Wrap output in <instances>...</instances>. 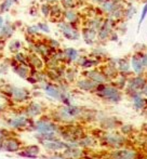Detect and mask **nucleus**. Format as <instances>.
Segmentation results:
<instances>
[{
    "label": "nucleus",
    "instance_id": "obj_1",
    "mask_svg": "<svg viewBox=\"0 0 147 159\" xmlns=\"http://www.w3.org/2000/svg\"><path fill=\"white\" fill-rule=\"evenodd\" d=\"M14 30H15L14 25H12V23L10 21L3 22V25H2L1 30H0V40L6 41L7 39L12 37Z\"/></svg>",
    "mask_w": 147,
    "mask_h": 159
},
{
    "label": "nucleus",
    "instance_id": "obj_2",
    "mask_svg": "<svg viewBox=\"0 0 147 159\" xmlns=\"http://www.w3.org/2000/svg\"><path fill=\"white\" fill-rule=\"evenodd\" d=\"M10 94L17 102H23V101L27 100L28 96H29V93H28L27 90L23 88H16V87H11Z\"/></svg>",
    "mask_w": 147,
    "mask_h": 159
},
{
    "label": "nucleus",
    "instance_id": "obj_3",
    "mask_svg": "<svg viewBox=\"0 0 147 159\" xmlns=\"http://www.w3.org/2000/svg\"><path fill=\"white\" fill-rule=\"evenodd\" d=\"M100 92L103 98H107V100L114 101V102H117L119 100V92L111 87H103Z\"/></svg>",
    "mask_w": 147,
    "mask_h": 159
},
{
    "label": "nucleus",
    "instance_id": "obj_4",
    "mask_svg": "<svg viewBox=\"0 0 147 159\" xmlns=\"http://www.w3.org/2000/svg\"><path fill=\"white\" fill-rule=\"evenodd\" d=\"M27 61H28V65L34 67V68H41L43 66L42 60L40 59L37 53L33 52V51H29L27 53Z\"/></svg>",
    "mask_w": 147,
    "mask_h": 159
},
{
    "label": "nucleus",
    "instance_id": "obj_5",
    "mask_svg": "<svg viewBox=\"0 0 147 159\" xmlns=\"http://www.w3.org/2000/svg\"><path fill=\"white\" fill-rule=\"evenodd\" d=\"M59 27H60V30L63 32L64 35H65V37L68 38V39H77L78 38L77 33L74 30V28L69 24H66V23H64V22H62V23L59 24Z\"/></svg>",
    "mask_w": 147,
    "mask_h": 159
},
{
    "label": "nucleus",
    "instance_id": "obj_6",
    "mask_svg": "<svg viewBox=\"0 0 147 159\" xmlns=\"http://www.w3.org/2000/svg\"><path fill=\"white\" fill-rule=\"evenodd\" d=\"M13 69L20 77L24 78V79H27L29 77V66L28 65L19 64L15 62V66H13Z\"/></svg>",
    "mask_w": 147,
    "mask_h": 159
},
{
    "label": "nucleus",
    "instance_id": "obj_7",
    "mask_svg": "<svg viewBox=\"0 0 147 159\" xmlns=\"http://www.w3.org/2000/svg\"><path fill=\"white\" fill-rule=\"evenodd\" d=\"M28 122V119L24 116H21V117H14V118H11L10 121H9V126L11 128H23L25 126L26 124Z\"/></svg>",
    "mask_w": 147,
    "mask_h": 159
},
{
    "label": "nucleus",
    "instance_id": "obj_8",
    "mask_svg": "<svg viewBox=\"0 0 147 159\" xmlns=\"http://www.w3.org/2000/svg\"><path fill=\"white\" fill-rule=\"evenodd\" d=\"M36 129L41 133H52L54 131V126L46 121H39L36 126Z\"/></svg>",
    "mask_w": 147,
    "mask_h": 159
},
{
    "label": "nucleus",
    "instance_id": "obj_9",
    "mask_svg": "<svg viewBox=\"0 0 147 159\" xmlns=\"http://www.w3.org/2000/svg\"><path fill=\"white\" fill-rule=\"evenodd\" d=\"M3 147H4V149L8 151V152H15V151L19 149L20 143L15 140H8V141L4 142Z\"/></svg>",
    "mask_w": 147,
    "mask_h": 159
},
{
    "label": "nucleus",
    "instance_id": "obj_10",
    "mask_svg": "<svg viewBox=\"0 0 147 159\" xmlns=\"http://www.w3.org/2000/svg\"><path fill=\"white\" fill-rule=\"evenodd\" d=\"M14 61L19 64H24V65H28V61H27V53H24V52H19L14 53ZM29 66V65H28Z\"/></svg>",
    "mask_w": 147,
    "mask_h": 159
},
{
    "label": "nucleus",
    "instance_id": "obj_11",
    "mask_svg": "<svg viewBox=\"0 0 147 159\" xmlns=\"http://www.w3.org/2000/svg\"><path fill=\"white\" fill-rule=\"evenodd\" d=\"M44 90H46V92L48 93L50 96H52V98H61V93H60V91L57 90L55 87L53 86H50V84H48V86L44 87Z\"/></svg>",
    "mask_w": 147,
    "mask_h": 159
},
{
    "label": "nucleus",
    "instance_id": "obj_12",
    "mask_svg": "<svg viewBox=\"0 0 147 159\" xmlns=\"http://www.w3.org/2000/svg\"><path fill=\"white\" fill-rule=\"evenodd\" d=\"M8 48H9V50H10V52L14 54V53L19 52L20 49L22 48V43H21V41H20V40L14 39L8 44Z\"/></svg>",
    "mask_w": 147,
    "mask_h": 159
},
{
    "label": "nucleus",
    "instance_id": "obj_13",
    "mask_svg": "<svg viewBox=\"0 0 147 159\" xmlns=\"http://www.w3.org/2000/svg\"><path fill=\"white\" fill-rule=\"evenodd\" d=\"M15 1H16V0H3V1L1 2V4H0V13L8 12Z\"/></svg>",
    "mask_w": 147,
    "mask_h": 159
},
{
    "label": "nucleus",
    "instance_id": "obj_14",
    "mask_svg": "<svg viewBox=\"0 0 147 159\" xmlns=\"http://www.w3.org/2000/svg\"><path fill=\"white\" fill-rule=\"evenodd\" d=\"M64 55H65L69 61H74V60L77 59L78 52L75 50V49H66L65 52H64Z\"/></svg>",
    "mask_w": 147,
    "mask_h": 159
},
{
    "label": "nucleus",
    "instance_id": "obj_15",
    "mask_svg": "<svg viewBox=\"0 0 147 159\" xmlns=\"http://www.w3.org/2000/svg\"><path fill=\"white\" fill-rule=\"evenodd\" d=\"M89 76H90V78L93 80L94 82H103L104 81V76L102 75V74H100L99 71H91L90 74H89Z\"/></svg>",
    "mask_w": 147,
    "mask_h": 159
},
{
    "label": "nucleus",
    "instance_id": "obj_16",
    "mask_svg": "<svg viewBox=\"0 0 147 159\" xmlns=\"http://www.w3.org/2000/svg\"><path fill=\"white\" fill-rule=\"evenodd\" d=\"M83 37L86 39V41L90 42V39H94L95 38V30L92 28H87L86 30H83Z\"/></svg>",
    "mask_w": 147,
    "mask_h": 159
},
{
    "label": "nucleus",
    "instance_id": "obj_17",
    "mask_svg": "<svg viewBox=\"0 0 147 159\" xmlns=\"http://www.w3.org/2000/svg\"><path fill=\"white\" fill-rule=\"evenodd\" d=\"M79 87H81L82 89H86V90H89V89L94 88L95 82L93 80H82V81L79 82Z\"/></svg>",
    "mask_w": 147,
    "mask_h": 159
},
{
    "label": "nucleus",
    "instance_id": "obj_18",
    "mask_svg": "<svg viewBox=\"0 0 147 159\" xmlns=\"http://www.w3.org/2000/svg\"><path fill=\"white\" fill-rule=\"evenodd\" d=\"M63 113L65 115V117H75L79 113V109L74 108V107H67V108H64Z\"/></svg>",
    "mask_w": 147,
    "mask_h": 159
},
{
    "label": "nucleus",
    "instance_id": "obj_19",
    "mask_svg": "<svg viewBox=\"0 0 147 159\" xmlns=\"http://www.w3.org/2000/svg\"><path fill=\"white\" fill-rule=\"evenodd\" d=\"M26 33H27V36L33 37V36L37 35L39 33V28H38L37 25H29L26 27Z\"/></svg>",
    "mask_w": 147,
    "mask_h": 159
},
{
    "label": "nucleus",
    "instance_id": "obj_20",
    "mask_svg": "<svg viewBox=\"0 0 147 159\" xmlns=\"http://www.w3.org/2000/svg\"><path fill=\"white\" fill-rule=\"evenodd\" d=\"M65 17H66V20H67L68 22L73 23V22H76V20H77V14H76L74 11L68 10V11H66V12H65Z\"/></svg>",
    "mask_w": 147,
    "mask_h": 159
},
{
    "label": "nucleus",
    "instance_id": "obj_21",
    "mask_svg": "<svg viewBox=\"0 0 147 159\" xmlns=\"http://www.w3.org/2000/svg\"><path fill=\"white\" fill-rule=\"evenodd\" d=\"M132 64H133V67H134V69L137 71V73H140V71L142 70V66H143V63H142V62H140L139 60L136 59V57H134V59H133Z\"/></svg>",
    "mask_w": 147,
    "mask_h": 159
},
{
    "label": "nucleus",
    "instance_id": "obj_22",
    "mask_svg": "<svg viewBox=\"0 0 147 159\" xmlns=\"http://www.w3.org/2000/svg\"><path fill=\"white\" fill-rule=\"evenodd\" d=\"M38 108H40V106L38 104H33L32 106L28 108V114H30L32 116H35V115H37V114H39L40 113V111H36V109Z\"/></svg>",
    "mask_w": 147,
    "mask_h": 159
},
{
    "label": "nucleus",
    "instance_id": "obj_23",
    "mask_svg": "<svg viewBox=\"0 0 147 159\" xmlns=\"http://www.w3.org/2000/svg\"><path fill=\"white\" fill-rule=\"evenodd\" d=\"M62 3L65 7V9H73L76 6L75 0H62Z\"/></svg>",
    "mask_w": 147,
    "mask_h": 159
},
{
    "label": "nucleus",
    "instance_id": "obj_24",
    "mask_svg": "<svg viewBox=\"0 0 147 159\" xmlns=\"http://www.w3.org/2000/svg\"><path fill=\"white\" fill-rule=\"evenodd\" d=\"M50 8L51 6L49 3H43L41 6V12L43 13L44 16H49V14H50Z\"/></svg>",
    "mask_w": 147,
    "mask_h": 159
},
{
    "label": "nucleus",
    "instance_id": "obj_25",
    "mask_svg": "<svg viewBox=\"0 0 147 159\" xmlns=\"http://www.w3.org/2000/svg\"><path fill=\"white\" fill-rule=\"evenodd\" d=\"M37 26H38V28H39V30H41V32L50 33V28L48 27V25H47L46 23H39Z\"/></svg>",
    "mask_w": 147,
    "mask_h": 159
},
{
    "label": "nucleus",
    "instance_id": "obj_26",
    "mask_svg": "<svg viewBox=\"0 0 147 159\" xmlns=\"http://www.w3.org/2000/svg\"><path fill=\"white\" fill-rule=\"evenodd\" d=\"M8 71V65L6 63H2L0 64V74H4Z\"/></svg>",
    "mask_w": 147,
    "mask_h": 159
},
{
    "label": "nucleus",
    "instance_id": "obj_27",
    "mask_svg": "<svg viewBox=\"0 0 147 159\" xmlns=\"http://www.w3.org/2000/svg\"><path fill=\"white\" fill-rule=\"evenodd\" d=\"M147 13V3L145 4V7H144V10H143V13H142V16H141V21H140V24L143 22V20L145 19V15Z\"/></svg>",
    "mask_w": 147,
    "mask_h": 159
},
{
    "label": "nucleus",
    "instance_id": "obj_28",
    "mask_svg": "<svg viewBox=\"0 0 147 159\" xmlns=\"http://www.w3.org/2000/svg\"><path fill=\"white\" fill-rule=\"evenodd\" d=\"M3 138H4V131L3 130H0V142H1Z\"/></svg>",
    "mask_w": 147,
    "mask_h": 159
},
{
    "label": "nucleus",
    "instance_id": "obj_29",
    "mask_svg": "<svg viewBox=\"0 0 147 159\" xmlns=\"http://www.w3.org/2000/svg\"><path fill=\"white\" fill-rule=\"evenodd\" d=\"M41 2H43V3H50V2L52 1H55V0H40Z\"/></svg>",
    "mask_w": 147,
    "mask_h": 159
},
{
    "label": "nucleus",
    "instance_id": "obj_30",
    "mask_svg": "<svg viewBox=\"0 0 147 159\" xmlns=\"http://www.w3.org/2000/svg\"><path fill=\"white\" fill-rule=\"evenodd\" d=\"M94 1H96V2H100V3H103V2H105L106 0H94Z\"/></svg>",
    "mask_w": 147,
    "mask_h": 159
},
{
    "label": "nucleus",
    "instance_id": "obj_31",
    "mask_svg": "<svg viewBox=\"0 0 147 159\" xmlns=\"http://www.w3.org/2000/svg\"><path fill=\"white\" fill-rule=\"evenodd\" d=\"M54 159H59V158H54Z\"/></svg>",
    "mask_w": 147,
    "mask_h": 159
}]
</instances>
